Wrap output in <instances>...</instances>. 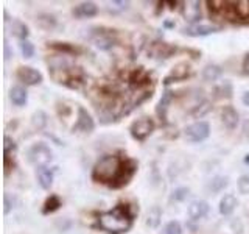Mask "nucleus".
I'll list each match as a JSON object with an SVG mask.
<instances>
[{
  "instance_id": "nucleus-42",
  "label": "nucleus",
  "mask_w": 249,
  "mask_h": 234,
  "mask_svg": "<svg viewBox=\"0 0 249 234\" xmlns=\"http://www.w3.org/2000/svg\"><path fill=\"white\" fill-rule=\"evenodd\" d=\"M245 162L249 164V155H246V158H245Z\"/></svg>"
},
{
  "instance_id": "nucleus-31",
  "label": "nucleus",
  "mask_w": 249,
  "mask_h": 234,
  "mask_svg": "<svg viewBox=\"0 0 249 234\" xmlns=\"http://www.w3.org/2000/svg\"><path fill=\"white\" fill-rule=\"evenodd\" d=\"M20 52L25 58H33L35 55V45L31 44L28 39L27 41H20Z\"/></svg>"
},
{
  "instance_id": "nucleus-17",
  "label": "nucleus",
  "mask_w": 249,
  "mask_h": 234,
  "mask_svg": "<svg viewBox=\"0 0 249 234\" xmlns=\"http://www.w3.org/2000/svg\"><path fill=\"white\" fill-rule=\"evenodd\" d=\"M10 100L16 106H25L28 101V92L22 86H14L10 91Z\"/></svg>"
},
{
  "instance_id": "nucleus-8",
  "label": "nucleus",
  "mask_w": 249,
  "mask_h": 234,
  "mask_svg": "<svg viewBox=\"0 0 249 234\" xmlns=\"http://www.w3.org/2000/svg\"><path fill=\"white\" fill-rule=\"evenodd\" d=\"M210 211L209 203L204 200H196V201H192L190 206H189V217L192 220H199V218H204Z\"/></svg>"
},
{
  "instance_id": "nucleus-29",
  "label": "nucleus",
  "mask_w": 249,
  "mask_h": 234,
  "mask_svg": "<svg viewBox=\"0 0 249 234\" xmlns=\"http://www.w3.org/2000/svg\"><path fill=\"white\" fill-rule=\"evenodd\" d=\"M190 195V189L189 187H178V189L173 191V195H171V200L175 201H184L187 197Z\"/></svg>"
},
{
  "instance_id": "nucleus-39",
  "label": "nucleus",
  "mask_w": 249,
  "mask_h": 234,
  "mask_svg": "<svg viewBox=\"0 0 249 234\" xmlns=\"http://www.w3.org/2000/svg\"><path fill=\"white\" fill-rule=\"evenodd\" d=\"M241 101H243L246 106H249V91L243 94V97H241Z\"/></svg>"
},
{
  "instance_id": "nucleus-20",
  "label": "nucleus",
  "mask_w": 249,
  "mask_h": 234,
  "mask_svg": "<svg viewBox=\"0 0 249 234\" xmlns=\"http://www.w3.org/2000/svg\"><path fill=\"white\" fill-rule=\"evenodd\" d=\"M221 75H223V69L216 64H207L202 69V78L206 81H216Z\"/></svg>"
},
{
  "instance_id": "nucleus-22",
  "label": "nucleus",
  "mask_w": 249,
  "mask_h": 234,
  "mask_svg": "<svg viewBox=\"0 0 249 234\" xmlns=\"http://www.w3.org/2000/svg\"><path fill=\"white\" fill-rule=\"evenodd\" d=\"M61 206H62V203H61V198L58 197V195H50L42 206V214L44 215L52 214V213H54V211H58Z\"/></svg>"
},
{
  "instance_id": "nucleus-21",
  "label": "nucleus",
  "mask_w": 249,
  "mask_h": 234,
  "mask_svg": "<svg viewBox=\"0 0 249 234\" xmlns=\"http://www.w3.org/2000/svg\"><path fill=\"white\" fill-rule=\"evenodd\" d=\"M93 42H95V45L98 47V49L101 50H111L115 41H114V38L111 35H107V33H100L95 36V39H93Z\"/></svg>"
},
{
  "instance_id": "nucleus-43",
  "label": "nucleus",
  "mask_w": 249,
  "mask_h": 234,
  "mask_svg": "<svg viewBox=\"0 0 249 234\" xmlns=\"http://www.w3.org/2000/svg\"><path fill=\"white\" fill-rule=\"evenodd\" d=\"M109 234H114V233H109Z\"/></svg>"
},
{
  "instance_id": "nucleus-27",
  "label": "nucleus",
  "mask_w": 249,
  "mask_h": 234,
  "mask_svg": "<svg viewBox=\"0 0 249 234\" xmlns=\"http://www.w3.org/2000/svg\"><path fill=\"white\" fill-rule=\"evenodd\" d=\"M235 13H237V18L248 19L249 18V0H240V2H235Z\"/></svg>"
},
{
  "instance_id": "nucleus-19",
  "label": "nucleus",
  "mask_w": 249,
  "mask_h": 234,
  "mask_svg": "<svg viewBox=\"0 0 249 234\" xmlns=\"http://www.w3.org/2000/svg\"><path fill=\"white\" fill-rule=\"evenodd\" d=\"M160 220H162V209L159 206L150 208V211H148V214H146V226L148 228L156 230L160 225Z\"/></svg>"
},
{
  "instance_id": "nucleus-23",
  "label": "nucleus",
  "mask_w": 249,
  "mask_h": 234,
  "mask_svg": "<svg viewBox=\"0 0 249 234\" xmlns=\"http://www.w3.org/2000/svg\"><path fill=\"white\" fill-rule=\"evenodd\" d=\"M11 31H13V35H14L16 38H19V39H20V41H27V38H28V35H30L28 27H27L23 22H20V20H14V22H13Z\"/></svg>"
},
{
  "instance_id": "nucleus-26",
  "label": "nucleus",
  "mask_w": 249,
  "mask_h": 234,
  "mask_svg": "<svg viewBox=\"0 0 249 234\" xmlns=\"http://www.w3.org/2000/svg\"><path fill=\"white\" fill-rule=\"evenodd\" d=\"M173 52H176V49H173V47H170V45L165 44V42L156 44V45H154V49H153V55H156V57H159V58H168Z\"/></svg>"
},
{
  "instance_id": "nucleus-2",
  "label": "nucleus",
  "mask_w": 249,
  "mask_h": 234,
  "mask_svg": "<svg viewBox=\"0 0 249 234\" xmlns=\"http://www.w3.org/2000/svg\"><path fill=\"white\" fill-rule=\"evenodd\" d=\"M123 166L124 161L117 155H106L103 158H100L97 164L93 166L92 170V178L95 179L97 183H103L109 184L114 187L123 174Z\"/></svg>"
},
{
  "instance_id": "nucleus-10",
  "label": "nucleus",
  "mask_w": 249,
  "mask_h": 234,
  "mask_svg": "<svg viewBox=\"0 0 249 234\" xmlns=\"http://www.w3.org/2000/svg\"><path fill=\"white\" fill-rule=\"evenodd\" d=\"M182 16L187 22H198L201 19V3L199 2H185L182 6Z\"/></svg>"
},
{
  "instance_id": "nucleus-34",
  "label": "nucleus",
  "mask_w": 249,
  "mask_h": 234,
  "mask_svg": "<svg viewBox=\"0 0 249 234\" xmlns=\"http://www.w3.org/2000/svg\"><path fill=\"white\" fill-rule=\"evenodd\" d=\"M215 92H221L220 97H226V98H231L232 97V84L229 81H224L220 88H216Z\"/></svg>"
},
{
  "instance_id": "nucleus-41",
  "label": "nucleus",
  "mask_w": 249,
  "mask_h": 234,
  "mask_svg": "<svg viewBox=\"0 0 249 234\" xmlns=\"http://www.w3.org/2000/svg\"><path fill=\"white\" fill-rule=\"evenodd\" d=\"M165 27H175L173 22H165Z\"/></svg>"
},
{
  "instance_id": "nucleus-32",
  "label": "nucleus",
  "mask_w": 249,
  "mask_h": 234,
  "mask_svg": "<svg viewBox=\"0 0 249 234\" xmlns=\"http://www.w3.org/2000/svg\"><path fill=\"white\" fill-rule=\"evenodd\" d=\"M237 187L240 194L248 195L249 194V175H241L237 181Z\"/></svg>"
},
{
  "instance_id": "nucleus-36",
  "label": "nucleus",
  "mask_w": 249,
  "mask_h": 234,
  "mask_svg": "<svg viewBox=\"0 0 249 234\" xmlns=\"http://www.w3.org/2000/svg\"><path fill=\"white\" fill-rule=\"evenodd\" d=\"M16 147H18V145H16L14 139H11L10 136L3 137V152H5V155H10L11 152H14Z\"/></svg>"
},
{
  "instance_id": "nucleus-12",
  "label": "nucleus",
  "mask_w": 249,
  "mask_h": 234,
  "mask_svg": "<svg viewBox=\"0 0 249 234\" xmlns=\"http://www.w3.org/2000/svg\"><path fill=\"white\" fill-rule=\"evenodd\" d=\"M221 120L228 130H235L238 125V113L233 106H224L221 109Z\"/></svg>"
},
{
  "instance_id": "nucleus-35",
  "label": "nucleus",
  "mask_w": 249,
  "mask_h": 234,
  "mask_svg": "<svg viewBox=\"0 0 249 234\" xmlns=\"http://www.w3.org/2000/svg\"><path fill=\"white\" fill-rule=\"evenodd\" d=\"M14 203H16V198L13 197L11 198V194L10 192H5V195H3V213L5 214H8V213H10V211L14 208Z\"/></svg>"
},
{
  "instance_id": "nucleus-40",
  "label": "nucleus",
  "mask_w": 249,
  "mask_h": 234,
  "mask_svg": "<svg viewBox=\"0 0 249 234\" xmlns=\"http://www.w3.org/2000/svg\"><path fill=\"white\" fill-rule=\"evenodd\" d=\"M243 133H245V136L249 137V120H245L243 123Z\"/></svg>"
},
{
  "instance_id": "nucleus-16",
  "label": "nucleus",
  "mask_w": 249,
  "mask_h": 234,
  "mask_svg": "<svg viewBox=\"0 0 249 234\" xmlns=\"http://www.w3.org/2000/svg\"><path fill=\"white\" fill-rule=\"evenodd\" d=\"M238 206V200L235 195L232 194H226L224 197L220 200V214L221 215H231L235 208Z\"/></svg>"
},
{
  "instance_id": "nucleus-9",
  "label": "nucleus",
  "mask_w": 249,
  "mask_h": 234,
  "mask_svg": "<svg viewBox=\"0 0 249 234\" xmlns=\"http://www.w3.org/2000/svg\"><path fill=\"white\" fill-rule=\"evenodd\" d=\"M136 170H137V162L134 159H124V166H123V174L119 179V183H117L114 186V189H119V187H123V186H126L129 181H131V178L134 176L136 174Z\"/></svg>"
},
{
  "instance_id": "nucleus-6",
  "label": "nucleus",
  "mask_w": 249,
  "mask_h": 234,
  "mask_svg": "<svg viewBox=\"0 0 249 234\" xmlns=\"http://www.w3.org/2000/svg\"><path fill=\"white\" fill-rule=\"evenodd\" d=\"M95 128V122H93L92 116L88 113V109L83 106H78L76 109V122L73 125V131H81V133H92Z\"/></svg>"
},
{
  "instance_id": "nucleus-15",
  "label": "nucleus",
  "mask_w": 249,
  "mask_h": 234,
  "mask_svg": "<svg viewBox=\"0 0 249 234\" xmlns=\"http://www.w3.org/2000/svg\"><path fill=\"white\" fill-rule=\"evenodd\" d=\"M73 14L76 18H88L89 19V18H93V16L98 14V6L93 2H83L75 8Z\"/></svg>"
},
{
  "instance_id": "nucleus-4",
  "label": "nucleus",
  "mask_w": 249,
  "mask_h": 234,
  "mask_svg": "<svg viewBox=\"0 0 249 234\" xmlns=\"http://www.w3.org/2000/svg\"><path fill=\"white\" fill-rule=\"evenodd\" d=\"M154 128H156V123L153 119H150V117H142V119H137L136 122L131 123L129 131H131L132 137L142 142V140H145L148 136L151 135V133L154 131Z\"/></svg>"
},
{
  "instance_id": "nucleus-28",
  "label": "nucleus",
  "mask_w": 249,
  "mask_h": 234,
  "mask_svg": "<svg viewBox=\"0 0 249 234\" xmlns=\"http://www.w3.org/2000/svg\"><path fill=\"white\" fill-rule=\"evenodd\" d=\"M162 234H182V226L178 220H171L163 226Z\"/></svg>"
},
{
  "instance_id": "nucleus-11",
  "label": "nucleus",
  "mask_w": 249,
  "mask_h": 234,
  "mask_svg": "<svg viewBox=\"0 0 249 234\" xmlns=\"http://www.w3.org/2000/svg\"><path fill=\"white\" fill-rule=\"evenodd\" d=\"M218 31L216 27H212V25H198V23H195V25H189L182 28V33L187 35V36H192V38H198V36H207V35H212Z\"/></svg>"
},
{
  "instance_id": "nucleus-24",
  "label": "nucleus",
  "mask_w": 249,
  "mask_h": 234,
  "mask_svg": "<svg viewBox=\"0 0 249 234\" xmlns=\"http://www.w3.org/2000/svg\"><path fill=\"white\" fill-rule=\"evenodd\" d=\"M228 184H229L228 176H215V178L210 179V183H209V186H207V189H209L210 192L216 194V192H221V191L224 189V187H228Z\"/></svg>"
},
{
  "instance_id": "nucleus-1",
  "label": "nucleus",
  "mask_w": 249,
  "mask_h": 234,
  "mask_svg": "<svg viewBox=\"0 0 249 234\" xmlns=\"http://www.w3.org/2000/svg\"><path fill=\"white\" fill-rule=\"evenodd\" d=\"M132 218H134V214H132L131 206L126 205V203H119L111 211H106V213L100 214L98 226L105 231L119 234L131 228Z\"/></svg>"
},
{
  "instance_id": "nucleus-33",
  "label": "nucleus",
  "mask_w": 249,
  "mask_h": 234,
  "mask_svg": "<svg viewBox=\"0 0 249 234\" xmlns=\"http://www.w3.org/2000/svg\"><path fill=\"white\" fill-rule=\"evenodd\" d=\"M50 47H52V49H54V50L62 52V53H75V52H76L75 47L69 45V44H66V42H52Z\"/></svg>"
},
{
  "instance_id": "nucleus-13",
  "label": "nucleus",
  "mask_w": 249,
  "mask_h": 234,
  "mask_svg": "<svg viewBox=\"0 0 249 234\" xmlns=\"http://www.w3.org/2000/svg\"><path fill=\"white\" fill-rule=\"evenodd\" d=\"M190 74V66L187 64V62H179V64H176L173 67V70L170 72V75L165 78V84H170L171 81H176V80H184V78H187Z\"/></svg>"
},
{
  "instance_id": "nucleus-7",
  "label": "nucleus",
  "mask_w": 249,
  "mask_h": 234,
  "mask_svg": "<svg viewBox=\"0 0 249 234\" xmlns=\"http://www.w3.org/2000/svg\"><path fill=\"white\" fill-rule=\"evenodd\" d=\"M16 77H18L19 81H22L23 84H27V86H36L39 83H42V80H44L42 74L39 72V70L30 67V66L19 67L18 72H16Z\"/></svg>"
},
{
  "instance_id": "nucleus-18",
  "label": "nucleus",
  "mask_w": 249,
  "mask_h": 234,
  "mask_svg": "<svg viewBox=\"0 0 249 234\" xmlns=\"http://www.w3.org/2000/svg\"><path fill=\"white\" fill-rule=\"evenodd\" d=\"M171 100H173V92H171L170 89H167L162 94V98L159 100L158 108H156V114L160 117V120L167 119V109H168V105L171 103Z\"/></svg>"
},
{
  "instance_id": "nucleus-38",
  "label": "nucleus",
  "mask_w": 249,
  "mask_h": 234,
  "mask_svg": "<svg viewBox=\"0 0 249 234\" xmlns=\"http://www.w3.org/2000/svg\"><path fill=\"white\" fill-rule=\"evenodd\" d=\"M3 52H5V59H10L13 57V50H11L10 44H8V41L3 42Z\"/></svg>"
},
{
  "instance_id": "nucleus-14",
  "label": "nucleus",
  "mask_w": 249,
  "mask_h": 234,
  "mask_svg": "<svg viewBox=\"0 0 249 234\" xmlns=\"http://www.w3.org/2000/svg\"><path fill=\"white\" fill-rule=\"evenodd\" d=\"M36 176H37V183H39V186L42 187V189H45V191L50 189L52 184H53V178H54L52 169H49L47 166L45 167H37Z\"/></svg>"
},
{
  "instance_id": "nucleus-5",
  "label": "nucleus",
  "mask_w": 249,
  "mask_h": 234,
  "mask_svg": "<svg viewBox=\"0 0 249 234\" xmlns=\"http://www.w3.org/2000/svg\"><path fill=\"white\" fill-rule=\"evenodd\" d=\"M210 135V125L207 122H195L184 130V137L189 142H202Z\"/></svg>"
},
{
  "instance_id": "nucleus-30",
  "label": "nucleus",
  "mask_w": 249,
  "mask_h": 234,
  "mask_svg": "<svg viewBox=\"0 0 249 234\" xmlns=\"http://www.w3.org/2000/svg\"><path fill=\"white\" fill-rule=\"evenodd\" d=\"M37 23H39L41 27H44V28H53L54 25H56V20H54L53 16L42 14V16H39Z\"/></svg>"
},
{
  "instance_id": "nucleus-37",
  "label": "nucleus",
  "mask_w": 249,
  "mask_h": 234,
  "mask_svg": "<svg viewBox=\"0 0 249 234\" xmlns=\"http://www.w3.org/2000/svg\"><path fill=\"white\" fill-rule=\"evenodd\" d=\"M231 230L233 231V234H243V223H241L240 218H233L231 222Z\"/></svg>"
},
{
  "instance_id": "nucleus-3",
  "label": "nucleus",
  "mask_w": 249,
  "mask_h": 234,
  "mask_svg": "<svg viewBox=\"0 0 249 234\" xmlns=\"http://www.w3.org/2000/svg\"><path fill=\"white\" fill-rule=\"evenodd\" d=\"M27 158L28 161L36 167H45L53 158V153L50 150V147L44 144V142H37L33 144L27 152Z\"/></svg>"
},
{
  "instance_id": "nucleus-25",
  "label": "nucleus",
  "mask_w": 249,
  "mask_h": 234,
  "mask_svg": "<svg viewBox=\"0 0 249 234\" xmlns=\"http://www.w3.org/2000/svg\"><path fill=\"white\" fill-rule=\"evenodd\" d=\"M47 122H49L47 120V114L41 111V109L31 116V125H33L36 130H44L47 127Z\"/></svg>"
}]
</instances>
